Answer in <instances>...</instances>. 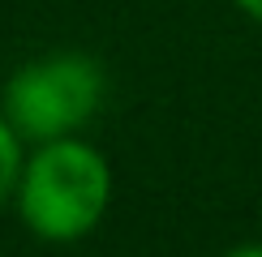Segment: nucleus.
Returning <instances> with one entry per match:
<instances>
[{"instance_id":"nucleus-3","label":"nucleus","mask_w":262,"mask_h":257,"mask_svg":"<svg viewBox=\"0 0 262 257\" xmlns=\"http://www.w3.org/2000/svg\"><path fill=\"white\" fill-rule=\"evenodd\" d=\"M21 167H26V137L13 128L5 112H0V206L13 201L17 193V180H21Z\"/></svg>"},{"instance_id":"nucleus-1","label":"nucleus","mask_w":262,"mask_h":257,"mask_svg":"<svg viewBox=\"0 0 262 257\" xmlns=\"http://www.w3.org/2000/svg\"><path fill=\"white\" fill-rule=\"evenodd\" d=\"M13 201L30 236L48 244H73L99 227L112 206V163L78 133L39 142L26 155Z\"/></svg>"},{"instance_id":"nucleus-2","label":"nucleus","mask_w":262,"mask_h":257,"mask_svg":"<svg viewBox=\"0 0 262 257\" xmlns=\"http://www.w3.org/2000/svg\"><path fill=\"white\" fill-rule=\"evenodd\" d=\"M103 64L86 52H48L26 60L0 90V112L30 146L73 137L103 103Z\"/></svg>"},{"instance_id":"nucleus-5","label":"nucleus","mask_w":262,"mask_h":257,"mask_svg":"<svg viewBox=\"0 0 262 257\" xmlns=\"http://www.w3.org/2000/svg\"><path fill=\"white\" fill-rule=\"evenodd\" d=\"M224 257H262V244H254V240H249V244H236V249H228Z\"/></svg>"},{"instance_id":"nucleus-4","label":"nucleus","mask_w":262,"mask_h":257,"mask_svg":"<svg viewBox=\"0 0 262 257\" xmlns=\"http://www.w3.org/2000/svg\"><path fill=\"white\" fill-rule=\"evenodd\" d=\"M236 9H241L245 17H254V21H262V0H232Z\"/></svg>"}]
</instances>
